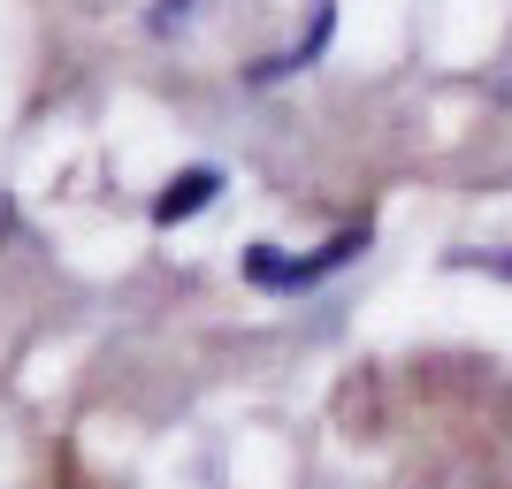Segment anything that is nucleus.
I'll return each mask as SVG.
<instances>
[{
	"mask_svg": "<svg viewBox=\"0 0 512 489\" xmlns=\"http://www.w3.org/2000/svg\"><path fill=\"white\" fill-rule=\"evenodd\" d=\"M214 192H222V169H184V176H169V184L153 192V222H161V230H176V222H192L199 207H214Z\"/></svg>",
	"mask_w": 512,
	"mask_h": 489,
	"instance_id": "2",
	"label": "nucleus"
},
{
	"mask_svg": "<svg viewBox=\"0 0 512 489\" xmlns=\"http://www.w3.org/2000/svg\"><path fill=\"white\" fill-rule=\"evenodd\" d=\"M367 253V222L360 230H337L321 253H306V260H283L276 245H253L245 253V283H260V291H314L321 276H337L344 260H360Z\"/></svg>",
	"mask_w": 512,
	"mask_h": 489,
	"instance_id": "1",
	"label": "nucleus"
},
{
	"mask_svg": "<svg viewBox=\"0 0 512 489\" xmlns=\"http://www.w3.org/2000/svg\"><path fill=\"white\" fill-rule=\"evenodd\" d=\"M192 16V0H161V8H153V23H161V31H169V23H184Z\"/></svg>",
	"mask_w": 512,
	"mask_h": 489,
	"instance_id": "3",
	"label": "nucleus"
}]
</instances>
